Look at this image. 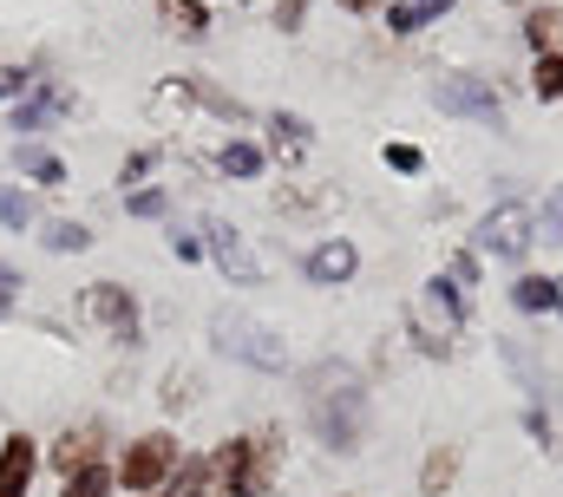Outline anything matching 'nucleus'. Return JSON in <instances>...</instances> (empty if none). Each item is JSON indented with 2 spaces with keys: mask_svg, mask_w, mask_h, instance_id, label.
Instances as JSON below:
<instances>
[{
  "mask_svg": "<svg viewBox=\"0 0 563 497\" xmlns=\"http://www.w3.org/2000/svg\"><path fill=\"white\" fill-rule=\"evenodd\" d=\"M223 170L230 177H256L263 170V151L256 144H223Z\"/></svg>",
  "mask_w": 563,
  "mask_h": 497,
  "instance_id": "obj_17",
  "label": "nucleus"
},
{
  "mask_svg": "<svg viewBox=\"0 0 563 497\" xmlns=\"http://www.w3.org/2000/svg\"><path fill=\"white\" fill-rule=\"evenodd\" d=\"M92 452H99V426H79V432H66V439H59V445H53V465H59V472H66V478H73V472H79V465H99V459H92Z\"/></svg>",
  "mask_w": 563,
  "mask_h": 497,
  "instance_id": "obj_11",
  "label": "nucleus"
},
{
  "mask_svg": "<svg viewBox=\"0 0 563 497\" xmlns=\"http://www.w3.org/2000/svg\"><path fill=\"white\" fill-rule=\"evenodd\" d=\"M13 288H20V281H13V268H0V308L13 301Z\"/></svg>",
  "mask_w": 563,
  "mask_h": 497,
  "instance_id": "obj_30",
  "label": "nucleus"
},
{
  "mask_svg": "<svg viewBox=\"0 0 563 497\" xmlns=\"http://www.w3.org/2000/svg\"><path fill=\"white\" fill-rule=\"evenodd\" d=\"M86 314H92V321H106L119 341H132V334H139V308H132V295H125V288H112V281H92V288H86Z\"/></svg>",
  "mask_w": 563,
  "mask_h": 497,
  "instance_id": "obj_7",
  "label": "nucleus"
},
{
  "mask_svg": "<svg viewBox=\"0 0 563 497\" xmlns=\"http://www.w3.org/2000/svg\"><path fill=\"white\" fill-rule=\"evenodd\" d=\"M170 472H177V445H170L164 432H144L139 445H125V465H119L125 492H157Z\"/></svg>",
  "mask_w": 563,
  "mask_h": 497,
  "instance_id": "obj_5",
  "label": "nucleus"
},
{
  "mask_svg": "<svg viewBox=\"0 0 563 497\" xmlns=\"http://www.w3.org/2000/svg\"><path fill=\"white\" fill-rule=\"evenodd\" d=\"M0 223H7V230H26V223H33V203L13 197V190H0Z\"/></svg>",
  "mask_w": 563,
  "mask_h": 497,
  "instance_id": "obj_23",
  "label": "nucleus"
},
{
  "mask_svg": "<svg viewBox=\"0 0 563 497\" xmlns=\"http://www.w3.org/2000/svg\"><path fill=\"white\" fill-rule=\"evenodd\" d=\"M511 301H518L525 314H538V308H558V281H544V275H525V281L511 288Z\"/></svg>",
  "mask_w": 563,
  "mask_h": 497,
  "instance_id": "obj_14",
  "label": "nucleus"
},
{
  "mask_svg": "<svg viewBox=\"0 0 563 497\" xmlns=\"http://www.w3.org/2000/svg\"><path fill=\"white\" fill-rule=\"evenodd\" d=\"M217 347L223 354H236V361H250V367H263V373H276L288 367V354H282V341L263 328V321H250V314H217Z\"/></svg>",
  "mask_w": 563,
  "mask_h": 497,
  "instance_id": "obj_2",
  "label": "nucleus"
},
{
  "mask_svg": "<svg viewBox=\"0 0 563 497\" xmlns=\"http://www.w3.org/2000/svg\"><path fill=\"white\" fill-rule=\"evenodd\" d=\"M531 230H538V223H531V210L511 197V203H498V210L478 223V248H485V255H498V262H518V255L531 248Z\"/></svg>",
  "mask_w": 563,
  "mask_h": 497,
  "instance_id": "obj_4",
  "label": "nucleus"
},
{
  "mask_svg": "<svg viewBox=\"0 0 563 497\" xmlns=\"http://www.w3.org/2000/svg\"><path fill=\"white\" fill-rule=\"evenodd\" d=\"M544 243H563V184L551 190V203H544Z\"/></svg>",
  "mask_w": 563,
  "mask_h": 497,
  "instance_id": "obj_24",
  "label": "nucleus"
},
{
  "mask_svg": "<svg viewBox=\"0 0 563 497\" xmlns=\"http://www.w3.org/2000/svg\"><path fill=\"white\" fill-rule=\"evenodd\" d=\"M354 268H361V255H354V243H341V236H334V243H321L314 255H308V275H314L321 288H328V281H347Z\"/></svg>",
  "mask_w": 563,
  "mask_h": 497,
  "instance_id": "obj_10",
  "label": "nucleus"
},
{
  "mask_svg": "<svg viewBox=\"0 0 563 497\" xmlns=\"http://www.w3.org/2000/svg\"><path fill=\"white\" fill-rule=\"evenodd\" d=\"M439 112H459V119H505V99L485 86V79H439Z\"/></svg>",
  "mask_w": 563,
  "mask_h": 497,
  "instance_id": "obj_6",
  "label": "nucleus"
},
{
  "mask_svg": "<svg viewBox=\"0 0 563 497\" xmlns=\"http://www.w3.org/2000/svg\"><path fill=\"white\" fill-rule=\"evenodd\" d=\"M203 236H210V255H217V262H223V268H230L236 281H256V275H263V255L243 243V236H236L230 223H210Z\"/></svg>",
  "mask_w": 563,
  "mask_h": 497,
  "instance_id": "obj_8",
  "label": "nucleus"
},
{
  "mask_svg": "<svg viewBox=\"0 0 563 497\" xmlns=\"http://www.w3.org/2000/svg\"><path fill=\"white\" fill-rule=\"evenodd\" d=\"M531 92H538V99H563V53H538Z\"/></svg>",
  "mask_w": 563,
  "mask_h": 497,
  "instance_id": "obj_15",
  "label": "nucleus"
},
{
  "mask_svg": "<svg viewBox=\"0 0 563 497\" xmlns=\"http://www.w3.org/2000/svg\"><path fill=\"white\" fill-rule=\"evenodd\" d=\"M308 426L334 452H354L361 445V432H367V393H361L354 367H341V361L308 367Z\"/></svg>",
  "mask_w": 563,
  "mask_h": 497,
  "instance_id": "obj_1",
  "label": "nucleus"
},
{
  "mask_svg": "<svg viewBox=\"0 0 563 497\" xmlns=\"http://www.w3.org/2000/svg\"><path fill=\"white\" fill-rule=\"evenodd\" d=\"M170 13H177L184 33H203V7H197V0H170Z\"/></svg>",
  "mask_w": 563,
  "mask_h": 497,
  "instance_id": "obj_25",
  "label": "nucleus"
},
{
  "mask_svg": "<svg viewBox=\"0 0 563 497\" xmlns=\"http://www.w3.org/2000/svg\"><path fill=\"white\" fill-rule=\"evenodd\" d=\"M525 40H531L538 53H558L563 46V7H538V13L525 20Z\"/></svg>",
  "mask_w": 563,
  "mask_h": 497,
  "instance_id": "obj_13",
  "label": "nucleus"
},
{
  "mask_svg": "<svg viewBox=\"0 0 563 497\" xmlns=\"http://www.w3.org/2000/svg\"><path fill=\"white\" fill-rule=\"evenodd\" d=\"M210 478H217V497H256L263 492V439H230Z\"/></svg>",
  "mask_w": 563,
  "mask_h": 497,
  "instance_id": "obj_3",
  "label": "nucleus"
},
{
  "mask_svg": "<svg viewBox=\"0 0 563 497\" xmlns=\"http://www.w3.org/2000/svg\"><path fill=\"white\" fill-rule=\"evenodd\" d=\"M20 170H26V177H40V184H59V177H66L53 151H20Z\"/></svg>",
  "mask_w": 563,
  "mask_h": 497,
  "instance_id": "obj_20",
  "label": "nucleus"
},
{
  "mask_svg": "<svg viewBox=\"0 0 563 497\" xmlns=\"http://www.w3.org/2000/svg\"><path fill=\"white\" fill-rule=\"evenodd\" d=\"M558 308H563V281H558Z\"/></svg>",
  "mask_w": 563,
  "mask_h": 497,
  "instance_id": "obj_32",
  "label": "nucleus"
},
{
  "mask_svg": "<svg viewBox=\"0 0 563 497\" xmlns=\"http://www.w3.org/2000/svg\"><path fill=\"white\" fill-rule=\"evenodd\" d=\"M92 243L79 223H46V248H59V255H79V248Z\"/></svg>",
  "mask_w": 563,
  "mask_h": 497,
  "instance_id": "obj_21",
  "label": "nucleus"
},
{
  "mask_svg": "<svg viewBox=\"0 0 563 497\" xmlns=\"http://www.w3.org/2000/svg\"><path fill=\"white\" fill-rule=\"evenodd\" d=\"M53 106H59V99H33V106H26V112H20V131H33V124L46 119V112H53Z\"/></svg>",
  "mask_w": 563,
  "mask_h": 497,
  "instance_id": "obj_27",
  "label": "nucleus"
},
{
  "mask_svg": "<svg viewBox=\"0 0 563 497\" xmlns=\"http://www.w3.org/2000/svg\"><path fill=\"white\" fill-rule=\"evenodd\" d=\"M132 210H139V217H157V210H164V197H157V190H139V197H132Z\"/></svg>",
  "mask_w": 563,
  "mask_h": 497,
  "instance_id": "obj_29",
  "label": "nucleus"
},
{
  "mask_svg": "<svg viewBox=\"0 0 563 497\" xmlns=\"http://www.w3.org/2000/svg\"><path fill=\"white\" fill-rule=\"evenodd\" d=\"M445 7H452V0H394V7H387V26H394V33H420V26H432Z\"/></svg>",
  "mask_w": 563,
  "mask_h": 497,
  "instance_id": "obj_12",
  "label": "nucleus"
},
{
  "mask_svg": "<svg viewBox=\"0 0 563 497\" xmlns=\"http://www.w3.org/2000/svg\"><path fill=\"white\" fill-rule=\"evenodd\" d=\"M387 164H394V170H420V151H413V144H387Z\"/></svg>",
  "mask_w": 563,
  "mask_h": 497,
  "instance_id": "obj_26",
  "label": "nucleus"
},
{
  "mask_svg": "<svg viewBox=\"0 0 563 497\" xmlns=\"http://www.w3.org/2000/svg\"><path fill=\"white\" fill-rule=\"evenodd\" d=\"M341 7H347V13H374L380 0H341Z\"/></svg>",
  "mask_w": 563,
  "mask_h": 497,
  "instance_id": "obj_31",
  "label": "nucleus"
},
{
  "mask_svg": "<svg viewBox=\"0 0 563 497\" xmlns=\"http://www.w3.org/2000/svg\"><path fill=\"white\" fill-rule=\"evenodd\" d=\"M33 465H40L33 439H7V445H0V497H26V485H33Z\"/></svg>",
  "mask_w": 563,
  "mask_h": 497,
  "instance_id": "obj_9",
  "label": "nucleus"
},
{
  "mask_svg": "<svg viewBox=\"0 0 563 497\" xmlns=\"http://www.w3.org/2000/svg\"><path fill=\"white\" fill-rule=\"evenodd\" d=\"M308 151V124L301 119H276V157H301Z\"/></svg>",
  "mask_w": 563,
  "mask_h": 497,
  "instance_id": "obj_19",
  "label": "nucleus"
},
{
  "mask_svg": "<svg viewBox=\"0 0 563 497\" xmlns=\"http://www.w3.org/2000/svg\"><path fill=\"white\" fill-rule=\"evenodd\" d=\"M112 492V472L106 465H79L73 478H66V497H106Z\"/></svg>",
  "mask_w": 563,
  "mask_h": 497,
  "instance_id": "obj_16",
  "label": "nucleus"
},
{
  "mask_svg": "<svg viewBox=\"0 0 563 497\" xmlns=\"http://www.w3.org/2000/svg\"><path fill=\"white\" fill-rule=\"evenodd\" d=\"M13 92H26V73H13V66H0V99H13Z\"/></svg>",
  "mask_w": 563,
  "mask_h": 497,
  "instance_id": "obj_28",
  "label": "nucleus"
},
{
  "mask_svg": "<svg viewBox=\"0 0 563 497\" xmlns=\"http://www.w3.org/2000/svg\"><path fill=\"white\" fill-rule=\"evenodd\" d=\"M203 485H210V465H184L170 478V497H203Z\"/></svg>",
  "mask_w": 563,
  "mask_h": 497,
  "instance_id": "obj_22",
  "label": "nucleus"
},
{
  "mask_svg": "<svg viewBox=\"0 0 563 497\" xmlns=\"http://www.w3.org/2000/svg\"><path fill=\"white\" fill-rule=\"evenodd\" d=\"M452 472H459V452H432V459H426V472H420V485H426V492H445V485H452Z\"/></svg>",
  "mask_w": 563,
  "mask_h": 497,
  "instance_id": "obj_18",
  "label": "nucleus"
}]
</instances>
